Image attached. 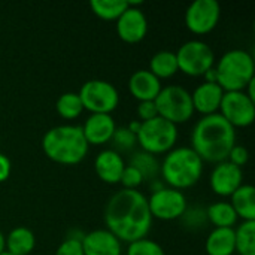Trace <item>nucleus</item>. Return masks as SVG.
Returning <instances> with one entry per match:
<instances>
[{
	"label": "nucleus",
	"mask_w": 255,
	"mask_h": 255,
	"mask_svg": "<svg viewBox=\"0 0 255 255\" xmlns=\"http://www.w3.org/2000/svg\"><path fill=\"white\" fill-rule=\"evenodd\" d=\"M181 224L184 226V229L190 230V232H196V230H203L205 226L208 224V217H206V208L202 206H193V208H187L184 211V214L179 217Z\"/></svg>",
	"instance_id": "c85d7f7f"
},
{
	"label": "nucleus",
	"mask_w": 255,
	"mask_h": 255,
	"mask_svg": "<svg viewBox=\"0 0 255 255\" xmlns=\"http://www.w3.org/2000/svg\"><path fill=\"white\" fill-rule=\"evenodd\" d=\"M124 167L126 161L115 149H103L94 158V170L106 184H118Z\"/></svg>",
	"instance_id": "a211bd4d"
},
{
	"label": "nucleus",
	"mask_w": 255,
	"mask_h": 255,
	"mask_svg": "<svg viewBox=\"0 0 255 255\" xmlns=\"http://www.w3.org/2000/svg\"><path fill=\"white\" fill-rule=\"evenodd\" d=\"M143 182L142 175L139 173V170H136L131 166H126L123 170V175L120 178V184L123 185L124 190H137Z\"/></svg>",
	"instance_id": "2f4dec72"
},
{
	"label": "nucleus",
	"mask_w": 255,
	"mask_h": 255,
	"mask_svg": "<svg viewBox=\"0 0 255 255\" xmlns=\"http://www.w3.org/2000/svg\"><path fill=\"white\" fill-rule=\"evenodd\" d=\"M137 117H139V121H142V123L158 117L155 103L154 102H139L137 103Z\"/></svg>",
	"instance_id": "f704fd0d"
},
{
	"label": "nucleus",
	"mask_w": 255,
	"mask_h": 255,
	"mask_svg": "<svg viewBox=\"0 0 255 255\" xmlns=\"http://www.w3.org/2000/svg\"><path fill=\"white\" fill-rule=\"evenodd\" d=\"M221 6L217 0H194L185 10V25L194 34L211 33L220 21Z\"/></svg>",
	"instance_id": "f8f14e48"
},
{
	"label": "nucleus",
	"mask_w": 255,
	"mask_h": 255,
	"mask_svg": "<svg viewBox=\"0 0 255 255\" xmlns=\"http://www.w3.org/2000/svg\"><path fill=\"white\" fill-rule=\"evenodd\" d=\"M42 149L54 163L73 166L87 157L90 145L85 140L81 126L61 124L45 131Z\"/></svg>",
	"instance_id": "7ed1b4c3"
},
{
	"label": "nucleus",
	"mask_w": 255,
	"mask_h": 255,
	"mask_svg": "<svg viewBox=\"0 0 255 255\" xmlns=\"http://www.w3.org/2000/svg\"><path fill=\"white\" fill-rule=\"evenodd\" d=\"M78 94L84 109L91 114L111 115L120 103L118 90L111 82L103 79H90L84 82Z\"/></svg>",
	"instance_id": "1a4fd4ad"
},
{
	"label": "nucleus",
	"mask_w": 255,
	"mask_h": 255,
	"mask_svg": "<svg viewBox=\"0 0 255 255\" xmlns=\"http://www.w3.org/2000/svg\"><path fill=\"white\" fill-rule=\"evenodd\" d=\"M4 253V235L0 232V254Z\"/></svg>",
	"instance_id": "58836bf2"
},
{
	"label": "nucleus",
	"mask_w": 255,
	"mask_h": 255,
	"mask_svg": "<svg viewBox=\"0 0 255 255\" xmlns=\"http://www.w3.org/2000/svg\"><path fill=\"white\" fill-rule=\"evenodd\" d=\"M205 82H217V72H215V66L212 69H209L205 75Z\"/></svg>",
	"instance_id": "4c0bfd02"
},
{
	"label": "nucleus",
	"mask_w": 255,
	"mask_h": 255,
	"mask_svg": "<svg viewBox=\"0 0 255 255\" xmlns=\"http://www.w3.org/2000/svg\"><path fill=\"white\" fill-rule=\"evenodd\" d=\"M140 126H142V121H139V120H133V121H130V123H128L127 128H128L133 134H137V133H139V130H140Z\"/></svg>",
	"instance_id": "e433bc0d"
},
{
	"label": "nucleus",
	"mask_w": 255,
	"mask_h": 255,
	"mask_svg": "<svg viewBox=\"0 0 255 255\" xmlns=\"http://www.w3.org/2000/svg\"><path fill=\"white\" fill-rule=\"evenodd\" d=\"M236 145V128L218 112L202 117L191 131V148L208 163L226 161Z\"/></svg>",
	"instance_id": "f03ea898"
},
{
	"label": "nucleus",
	"mask_w": 255,
	"mask_h": 255,
	"mask_svg": "<svg viewBox=\"0 0 255 255\" xmlns=\"http://www.w3.org/2000/svg\"><path fill=\"white\" fill-rule=\"evenodd\" d=\"M81 127L88 145H105L112 140L117 124L108 114H91Z\"/></svg>",
	"instance_id": "dca6fc26"
},
{
	"label": "nucleus",
	"mask_w": 255,
	"mask_h": 255,
	"mask_svg": "<svg viewBox=\"0 0 255 255\" xmlns=\"http://www.w3.org/2000/svg\"><path fill=\"white\" fill-rule=\"evenodd\" d=\"M248 160H250L248 149L245 146H242V145H238V143L232 148V151H230V154L227 157V161H230L232 164H235V166H238L241 169L248 163Z\"/></svg>",
	"instance_id": "72a5a7b5"
},
{
	"label": "nucleus",
	"mask_w": 255,
	"mask_h": 255,
	"mask_svg": "<svg viewBox=\"0 0 255 255\" xmlns=\"http://www.w3.org/2000/svg\"><path fill=\"white\" fill-rule=\"evenodd\" d=\"M127 255H166V253L158 242L143 238L128 244Z\"/></svg>",
	"instance_id": "c756f323"
},
{
	"label": "nucleus",
	"mask_w": 255,
	"mask_h": 255,
	"mask_svg": "<svg viewBox=\"0 0 255 255\" xmlns=\"http://www.w3.org/2000/svg\"><path fill=\"white\" fill-rule=\"evenodd\" d=\"M230 197V205L238 218H242L244 221H255V188L251 184H242Z\"/></svg>",
	"instance_id": "412c9836"
},
{
	"label": "nucleus",
	"mask_w": 255,
	"mask_h": 255,
	"mask_svg": "<svg viewBox=\"0 0 255 255\" xmlns=\"http://www.w3.org/2000/svg\"><path fill=\"white\" fill-rule=\"evenodd\" d=\"M112 142L117 149L120 151H130L136 146V134H133L127 127H117L112 136ZM115 149V151H117Z\"/></svg>",
	"instance_id": "7c9ffc66"
},
{
	"label": "nucleus",
	"mask_w": 255,
	"mask_h": 255,
	"mask_svg": "<svg viewBox=\"0 0 255 255\" xmlns=\"http://www.w3.org/2000/svg\"><path fill=\"white\" fill-rule=\"evenodd\" d=\"M178 70H179L178 69V60H176V54L173 51L163 49V51L155 52L151 57L149 72L152 75H155L160 81L172 78Z\"/></svg>",
	"instance_id": "b1692460"
},
{
	"label": "nucleus",
	"mask_w": 255,
	"mask_h": 255,
	"mask_svg": "<svg viewBox=\"0 0 255 255\" xmlns=\"http://www.w3.org/2000/svg\"><path fill=\"white\" fill-rule=\"evenodd\" d=\"M10 170H12V164L10 160L0 152V184L7 181V178L10 176Z\"/></svg>",
	"instance_id": "c9c22d12"
},
{
	"label": "nucleus",
	"mask_w": 255,
	"mask_h": 255,
	"mask_svg": "<svg viewBox=\"0 0 255 255\" xmlns=\"http://www.w3.org/2000/svg\"><path fill=\"white\" fill-rule=\"evenodd\" d=\"M105 224L121 244L146 238L152 226L148 197L139 190L117 191L105 208Z\"/></svg>",
	"instance_id": "f257e3e1"
},
{
	"label": "nucleus",
	"mask_w": 255,
	"mask_h": 255,
	"mask_svg": "<svg viewBox=\"0 0 255 255\" xmlns=\"http://www.w3.org/2000/svg\"><path fill=\"white\" fill-rule=\"evenodd\" d=\"M0 255H10V254H9V253H6V251H4V253H1V254H0Z\"/></svg>",
	"instance_id": "ea45409f"
},
{
	"label": "nucleus",
	"mask_w": 255,
	"mask_h": 255,
	"mask_svg": "<svg viewBox=\"0 0 255 255\" xmlns=\"http://www.w3.org/2000/svg\"><path fill=\"white\" fill-rule=\"evenodd\" d=\"M215 72L217 84L224 91H245L255 78L254 58L245 49H230L221 55Z\"/></svg>",
	"instance_id": "39448f33"
},
{
	"label": "nucleus",
	"mask_w": 255,
	"mask_h": 255,
	"mask_svg": "<svg viewBox=\"0 0 255 255\" xmlns=\"http://www.w3.org/2000/svg\"><path fill=\"white\" fill-rule=\"evenodd\" d=\"M84 255H121V242L106 229H97L84 235L82 241Z\"/></svg>",
	"instance_id": "2eb2a0df"
},
{
	"label": "nucleus",
	"mask_w": 255,
	"mask_h": 255,
	"mask_svg": "<svg viewBox=\"0 0 255 255\" xmlns=\"http://www.w3.org/2000/svg\"><path fill=\"white\" fill-rule=\"evenodd\" d=\"M90 7L96 16L105 21H112V19L117 21L120 15L128 7V1L127 0H91Z\"/></svg>",
	"instance_id": "bb28decb"
},
{
	"label": "nucleus",
	"mask_w": 255,
	"mask_h": 255,
	"mask_svg": "<svg viewBox=\"0 0 255 255\" xmlns=\"http://www.w3.org/2000/svg\"><path fill=\"white\" fill-rule=\"evenodd\" d=\"M36 247V238L27 227H15L4 236V251L10 255H30Z\"/></svg>",
	"instance_id": "aec40b11"
},
{
	"label": "nucleus",
	"mask_w": 255,
	"mask_h": 255,
	"mask_svg": "<svg viewBox=\"0 0 255 255\" xmlns=\"http://www.w3.org/2000/svg\"><path fill=\"white\" fill-rule=\"evenodd\" d=\"M218 114L235 128L248 127L255 120V100L245 91H224Z\"/></svg>",
	"instance_id": "9d476101"
},
{
	"label": "nucleus",
	"mask_w": 255,
	"mask_h": 255,
	"mask_svg": "<svg viewBox=\"0 0 255 255\" xmlns=\"http://www.w3.org/2000/svg\"><path fill=\"white\" fill-rule=\"evenodd\" d=\"M140 4L142 1H128V7L117 19V34L127 43H137L148 33V19Z\"/></svg>",
	"instance_id": "ddd939ff"
},
{
	"label": "nucleus",
	"mask_w": 255,
	"mask_h": 255,
	"mask_svg": "<svg viewBox=\"0 0 255 255\" xmlns=\"http://www.w3.org/2000/svg\"><path fill=\"white\" fill-rule=\"evenodd\" d=\"M208 223L215 229H233L238 223V215L230 202H214L206 208Z\"/></svg>",
	"instance_id": "5701e85b"
},
{
	"label": "nucleus",
	"mask_w": 255,
	"mask_h": 255,
	"mask_svg": "<svg viewBox=\"0 0 255 255\" xmlns=\"http://www.w3.org/2000/svg\"><path fill=\"white\" fill-rule=\"evenodd\" d=\"M208 255H233L235 248V229H214L205 244Z\"/></svg>",
	"instance_id": "4be33fe9"
},
{
	"label": "nucleus",
	"mask_w": 255,
	"mask_h": 255,
	"mask_svg": "<svg viewBox=\"0 0 255 255\" xmlns=\"http://www.w3.org/2000/svg\"><path fill=\"white\" fill-rule=\"evenodd\" d=\"M244 184V170L230 161L217 163L209 176L211 190L221 197H230Z\"/></svg>",
	"instance_id": "4468645a"
},
{
	"label": "nucleus",
	"mask_w": 255,
	"mask_h": 255,
	"mask_svg": "<svg viewBox=\"0 0 255 255\" xmlns=\"http://www.w3.org/2000/svg\"><path fill=\"white\" fill-rule=\"evenodd\" d=\"M203 166L205 161L191 146H175L164 154L160 163V176L167 187L182 191L200 181Z\"/></svg>",
	"instance_id": "20e7f679"
},
{
	"label": "nucleus",
	"mask_w": 255,
	"mask_h": 255,
	"mask_svg": "<svg viewBox=\"0 0 255 255\" xmlns=\"http://www.w3.org/2000/svg\"><path fill=\"white\" fill-rule=\"evenodd\" d=\"M178 69L188 76H203L215 66V52L203 40L191 39L179 46L175 52Z\"/></svg>",
	"instance_id": "6e6552de"
},
{
	"label": "nucleus",
	"mask_w": 255,
	"mask_h": 255,
	"mask_svg": "<svg viewBox=\"0 0 255 255\" xmlns=\"http://www.w3.org/2000/svg\"><path fill=\"white\" fill-rule=\"evenodd\" d=\"M158 117L178 126L187 123L194 115L191 93L181 85H166L154 100Z\"/></svg>",
	"instance_id": "0eeeda50"
},
{
	"label": "nucleus",
	"mask_w": 255,
	"mask_h": 255,
	"mask_svg": "<svg viewBox=\"0 0 255 255\" xmlns=\"http://www.w3.org/2000/svg\"><path fill=\"white\" fill-rule=\"evenodd\" d=\"M224 96V90L217 82H203L196 87L191 93V100L194 106V112H200L205 115L217 114Z\"/></svg>",
	"instance_id": "f3484780"
},
{
	"label": "nucleus",
	"mask_w": 255,
	"mask_h": 255,
	"mask_svg": "<svg viewBox=\"0 0 255 255\" xmlns=\"http://www.w3.org/2000/svg\"><path fill=\"white\" fill-rule=\"evenodd\" d=\"M137 145L142 151L152 155L167 154L175 148L178 140V126L169 123L161 117L143 121L139 133L136 134Z\"/></svg>",
	"instance_id": "423d86ee"
},
{
	"label": "nucleus",
	"mask_w": 255,
	"mask_h": 255,
	"mask_svg": "<svg viewBox=\"0 0 255 255\" xmlns=\"http://www.w3.org/2000/svg\"><path fill=\"white\" fill-rule=\"evenodd\" d=\"M161 88V81L146 69L136 70L128 79V91L137 102H154Z\"/></svg>",
	"instance_id": "6ab92c4d"
},
{
	"label": "nucleus",
	"mask_w": 255,
	"mask_h": 255,
	"mask_svg": "<svg viewBox=\"0 0 255 255\" xmlns=\"http://www.w3.org/2000/svg\"><path fill=\"white\" fill-rule=\"evenodd\" d=\"M235 248L239 255H255V221H242L235 229Z\"/></svg>",
	"instance_id": "a878e982"
},
{
	"label": "nucleus",
	"mask_w": 255,
	"mask_h": 255,
	"mask_svg": "<svg viewBox=\"0 0 255 255\" xmlns=\"http://www.w3.org/2000/svg\"><path fill=\"white\" fill-rule=\"evenodd\" d=\"M128 166L139 170L143 181H154V179H158V176H160V161H158V158L155 155L149 154V152L142 151V149L131 155Z\"/></svg>",
	"instance_id": "393cba45"
},
{
	"label": "nucleus",
	"mask_w": 255,
	"mask_h": 255,
	"mask_svg": "<svg viewBox=\"0 0 255 255\" xmlns=\"http://www.w3.org/2000/svg\"><path fill=\"white\" fill-rule=\"evenodd\" d=\"M55 255H84L81 239L76 238H66L57 248Z\"/></svg>",
	"instance_id": "473e14b6"
},
{
	"label": "nucleus",
	"mask_w": 255,
	"mask_h": 255,
	"mask_svg": "<svg viewBox=\"0 0 255 255\" xmlns=\"http://www.w3.org/2000/svg\"><path fill=\"white\" fill-rule=\"evenodd\" d=\"M148 206L152 220L155 218L161 221H172L179 220V217L188 208V203L182 191L166 185L164 188L151 193L148 199Z\"/></svg>",
	"instance_id": "9b49d317"
},
{
	"label": "nucleus",
	"mask_w": 255,
	"mask_h": 255,
	"mask_svg": "<svg viewBox=\"0 0 255 255\" xmlns=\"http://www.w3.org/2000/svg\"><path fill=\"white\" fill-rule=\"evenodd\" d=\"M55 109H57V114L64 120H76L82 114L84 106L78 93L67 91V93H63L57 99Z\"/></svg>",
	"instance_id": "cd10ccee"
}]
</instances>
